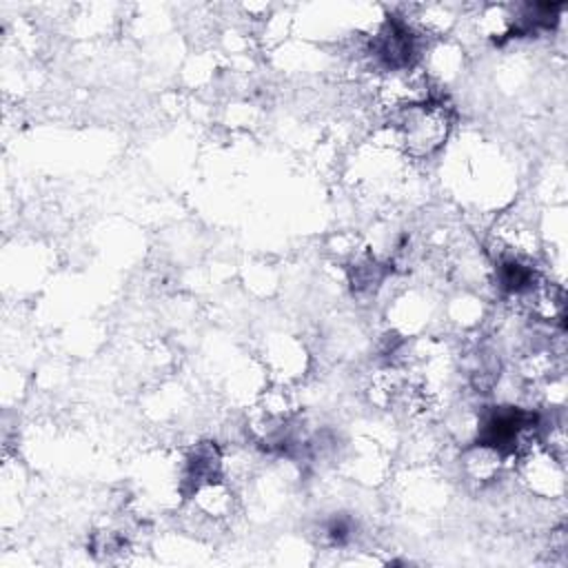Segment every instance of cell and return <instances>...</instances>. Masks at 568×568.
<instances>
[{"label":"cell","instance_id":"obj_1","mask_svg":"<svg viewBox=\"0 0 568 568\" xmlns=\"http://www.w3.org/2000/svg\"><path fill=\"white\" fill-rule=\"evenodd\" d=\"M450 131V113L437 100H426L399 111V124L395 129L397 142L410 158L433 155Z\"/></svg>","mask_w":568,"mask_h":568},{"label":"cell","instance_id":"obj_2","mask_svg":"<svg viewBox=\"0 0 568 568\" xmlns=\"http://www.w3.org/2000/svg\"><path fill=\"white\" fill-rule=\"evenodd\" d=\"M501 464H504V455L497 448L481 444V442H477L464 455V470H466L468 479L477 481V484L493 481L497 477Z\"/></svg>","mask_w":568,"mask_h":568}]
</instances>
